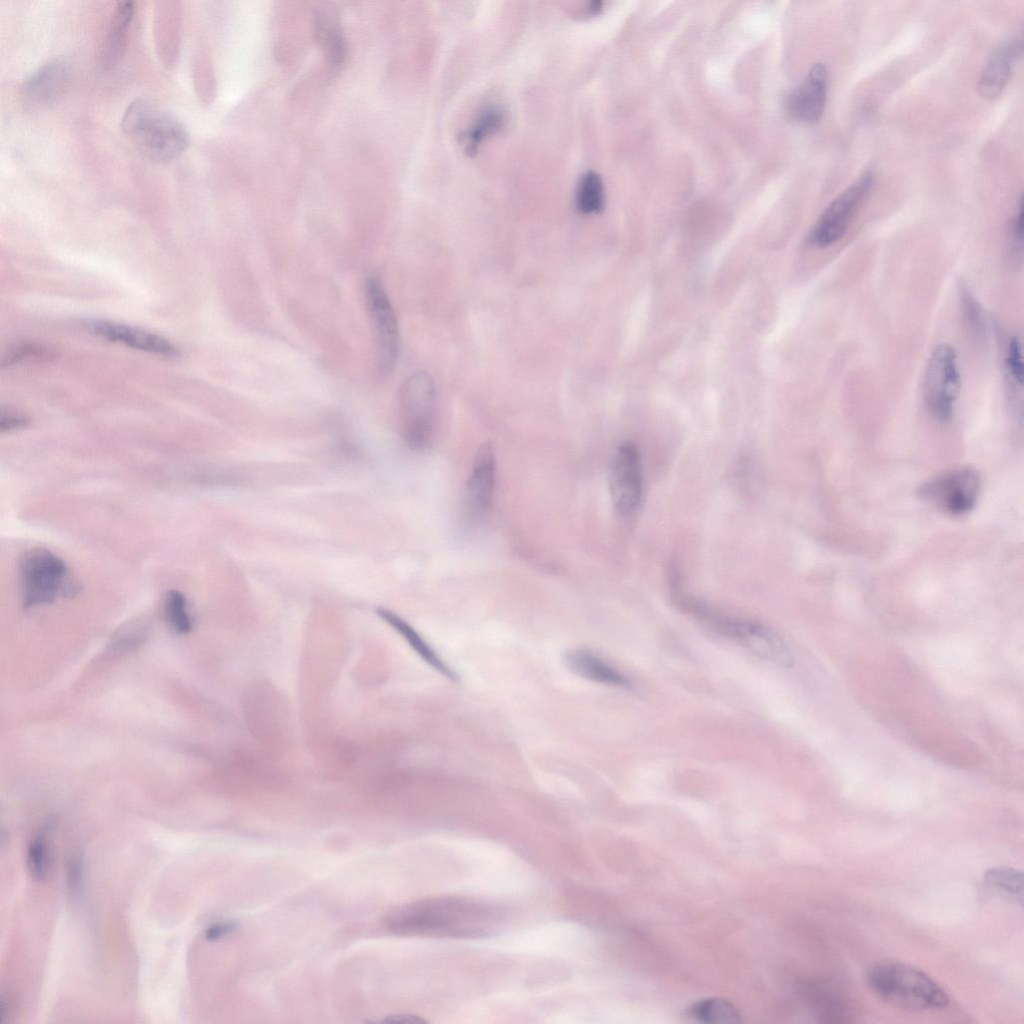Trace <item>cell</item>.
Here are the masks:
<instances>
[{"label":"cell","instance_id":"24","mask_svg":"<svg viewBox=\"0 0 1024 1024\" xmlns=\"http://www.w3.org/2000/svg\"><path fill=\"white\" fill-rule=\"evenodd\" d=\"M166 620L178 634H186L192 629V619L188 611L186 597L178 590L166 593L163 602Z\"/></svg>","mask_w":1024,"mask_h":1024},{"label":"cell","instance_id":"28","mask_svg":"<svg viewBox=\"0 0 1024 1024\" xmlns=\"http://www.w3.org/2000/svg\"><path fill=\"white\" fill-rule=\"evenodd\" d=\"M1006 368L1010 379L1015 385L1022 387L1024 380V366L1022 358V343L1018 336L1010 338L1006 353Z\"/></svg>","mask_w":1024,"mask_h":1024},{"label":"cell","instance_id":"32","mask_svg":"<svg viewBox=\"0 0 1024 1024\" xmlns=\"http://www.w3.org/2000/svg\"><path fill=\"white\" fill-rule=\"evenodd\" d=\"M82 863L78 857H72L68 863L67 875L71 889H76L81 881Z\"/></svg>","mask_w":1024,"mask_h":1024},{"label":"cell","instance_id":"4","mask_svg":"<svg viewBox=\"0 0 1024 1024\" xmlns=\"http://www.w3.org/2000/svg\"><path fill=\"white\" fill-rule=\"evenodd\" d=\"M436 389L425 371L411 374L399 393V417L405 443L413 450H424L432 442L436 425Z\"/></svg>","mask_w":1024,"mask_h":1024},{"label":"cell","instance_id":"21","mask_svg":"<svg viewBox=\"0 0 1024 1024\" xmlns=\"http://www.w3.org/2000/svg\"><path fill=\"white\" fill-rule=\"evenodd\" d=\"M685 1016L690 1021L700 1023L726 1024L740 1021V1014L733 1004L721 998L699 1000L686 1009Z\"/></svg>","mask_w":1024,"mask_h":1024},{"label":"cell","instance_id":"9","mask_svg":"<svg viewBox=\"0 0 1024 1024\" xmlns=\"http://www.w3.org/2000/svg\"><path fill=\"white\" fill-rule=\"evenodd\" d=\"M609 490L615 511L628 518L638 510L643 494L640 453L632 442L621 443L609 464Z\"/></svg>","mask_w":1024,"mask_h":1024},{"label":"cell","instance_id":"16","mask_svg":"<svg viewBox=\"0 0 1024 1024\" xmlns=\"http://www.w3.org/2000/svg\"><path fill=\"white\" fill-rule=\"evenodd\" d=\"M564 663L575 675L600 684L630 689L629 678L608 662L585 649H570L564 654Z\"/></svg>","mask_w":1024,"mask_h":1024},{"label":"cell","instance_id":"27","mask_svg":"<svg viewBox=\"0 0 1024 1024\" xmlns=\"http://www.w3.org/2000/svg\"><path fill=\"white\" fill-rule=\"evenodd\" d=\"M27 866L33 878L42 880L46 877L49 868V851L43 832L35 837L28 846Z\"/></svg>","mask_w":1024,"mask_h":1024},{"label":"cell","instance_id":"13","mask_svg":"<svg viewBox=\"0 0 1024 1024\" xmlns=\"http://www.w3.org/2000/svg\"><path fill=\"white\" fill-rule=\"evenodd\" d=\"M828 85L827 68L815 64L804 80L789 94L787 107L797 120L813 124L820 120L826 103Z\"/></svg>","mask_w":1024,"mask_h":1024},{"label":"cell","instance_id":"20","mask_svg":"<svg viewBox=\"0 0 1024 1024\" xmlns=\"http://www.w3.org/2000/svg\"><path fill=\"white\" fill-rule=\"evenodd\" d=\"M377 614L396 630L411 648L433 669L451 681L458 682V675L446 665L422 636L404 619L390 610L378 608Z\"/></svg>","mask_w":1024,"mask_h":1024},{"label":"cell","instance_id":"31","mask_svg":"<svg viewBox=\"0 0 1024 1024\" xmlns=\"http://www.w3.org/2000/svg\"><path fill=\"white\" fill-rule=\"evenodd\" d=\"M234 929L235 924L232 922L215 923L206 929L205 938L209 941H215L229 934Z\"/></svg>","mask_w":1024,"mask_h":1024},{"label":"cell","instance_id":"23","mask_svg":"<svg viewBox=\"0 0 1024 1024\" xmlns=\"http://www.w3.org/2000/svg\"><path fill=\"white\" fill-rule=\"evenodd\" d=\"M985 885L996 894L1020 905L1023 903V875L1008 867L991 868L984 875Z\"/></svg>","mask_w":1024,"mask_h":1024},{"label":"cell","instance_id":"11","mask_svg":"<svg viewBox=\"0 0 1024 1024\" xmlns=\"http://www.w3.org/2000/svg\"><path fill=\"white\" fill-rule=\"evenodd\" d=\"M496 482V460L490 443L482 445L474 458L462 502L464 520L480 523L490 510Z\"/></svg>","mask_w":1024,"mask_h":1024},{"label":"cell","instance_id":"2","mask_svg":"<svg viewBox=\"0 0 1024 1024\" xmlns=\"http://www.w3.org/2000/svg\"><path fill=\"white\" fill-rule=\"evenodd\" d=\"M121 127L140 153L157 162L177 158L190 144L185 126L166 109L147 99H136L129 104Z\"/></svg>","mask_w":1024,"mask_h":1024},{"label":"cell","instance_id":"7","mask_svg":"<svg viewBox=\"0 0 1024 1024\" xmlns=\"http://www.w3.org/2000/svg\"><path fill=\"white\" fill-rule=\"evenodd\" d=\"M874 185L875 175L868 171L839 194L814 224L809 234V242L819 248L838 242Z\"/></svg>","mask_w":1024,"mask_h":1024},{"label":"cell","instance_id":"22","mask_svg":"<svg viewBox=\"0 0 1024 1024\" xmlns=\"http://www.w3.org/2000/svg\"><path fill=\"white\" fill-rule=\"evenodd\" d=\"M605 203L601 176L592 170L583 173L576 184L575 205L579 212L589 215L602 211Z\"/></svg>","mask_w":1024,"mask_h":1024},{"label":"cell","instance_id":"19","mask_svg":"<svg viewBox=\"0 0 1024 1024\" xmlns=\"http://www.w3.org/2000/svg\"><path fill=\"white\" fill-rule=\"evenodd\" d=\"M506 123L507 112L501 105L488 104L482 107L470 125L459 135L464 151L473 155L483 141L501 131Z\"/></svg>","mask_w":1024,"mask_h":1024},{"label":"cell","instance_id":"29","mask_svg":"<svg viewBox=\"0 0 1024 1024\" xmlns=\"http://www.w3.org/2000/svg\"><path fill=\"white\" fill-rule=\"evenodd\" d=\"M1023 219H1024L1023 200L1021 198L1020 199V203H1019L1018 211H1017L1016 215L1014 216V218H1013V220L1011 222V226H1010L1011 244H1012L1013 248L1015 249V251L1020 250V253L1022 251V243H1023V230H1024V224H1023L1024 220Z\"/></svg>","mask_w":1024,"mask_h":1024},{"label":"cell","instance_id":"12","mask_svg":"<svg viewBox=\"0 0 1024 1024\" xmlns=\"http://www.w3.org/2000/svg\"><path fill=\"white\" fill-rule=\"evenodd\" d=\"M726 638L735 641L762 660L782 667L793 665V657L786 643L765 625L733 617Z\"/></svg>","mask_w":1024,"mask_h":1024},{"label":"cell","instance_id":"25","mask_svg":"<svg viewBox=\"0 0 1024 1024\" xmlns=\"http://www.w3.org/2000/svg\"><path fill=\"white\" fill-rule=\"evenodd\" d=\"M316 23L320 41L327 50L330 63L338 66L345 58L346 46L344 38L337 28L335 21L326 14L317 16Z\"/></svg>","mask_w":1024,"mask_h":1024},{"label":"cell","instance_id":"15","mask_svg":"<svg viewBox=\"0 0 1024 1024\" xmlns=\"http://www.w3.org/2000/svg\"><path fill=\"white\" fill-rule=\"evenodd\" d=\"M1022 36H1015L1000 45L990 56L978 82V92L986 99H994L1002 93L1012 73L1013 66L1021 57Z\"/></svg>","mask_w":1024,"mask_h":1024},{"label":"cell","instance_id":"5","mask_svg":"<svg viewBox=\"0 0 1024 1024\" xmlns=\"http://www.w3.org/2000/svg\"><path fill=\"white\" fill-rule=\"evenodd\" d=\"M19 578L25 607L49 604L73 591L66 563L44 548L32 549L24 554L20 561Z\"/></svg>","mask_w":1024,"mask_h":1024},{"label":"cell","instance_id":"10","mask_svg":"<svg viewBox=\"0 0 1024 1024\" xmlns=\"http://www.w3.org/2000/svg\"><path fill=\"white\" fill-rule=\"evenodd\" d=\"M365 298L379 365L384 371H390L399 356L400 336L397 318L379 278L371 276L367 279Z\"/></svg>","mask_w":1024,"mask_h":1024},{"label":"cell","instance_id":"14","mask_svg":"<svg viewBox=\"0 0 1024 1024\" xmlns=\"http://www.w3.org/2000/svg\"><path fill=\"white\" fill-rule=\"evenodd\" d=\"M89 329L102 338L134 349L163 356L179 354L178 348L168 339L139 328L108 321H94L89 324Z\"/></svg>","mask_w":1024,"mask_h":1024},{"label":"cell","instance_id":"18","mask_svg":"<svg viewBox=\"0 0 1024 1024\" xmlns=\"http://www.w3.org/2000/svg\"><path fill=\"white\" fill-rule=\"evenodd\" d=\"M134 3L119 1L112 13L109 29L101 49V66L113 67L122 57L134 17Z\"/></svg>","mask_w":1024,"mask_h":1024},{"label":"cell","instance_id":"17","mask_svg":"<svg viewBox=\"0 0 1024 1024\" xmlns=\"http://www.w3.org/2000/svg\"><path fill=\"white\" fill-rule=\"evenodd\" d=\"M69 68L65 61L55 59L35 71L23 84L25 98L35 104L54 100L65 88Z\"/></svg>","mask_w":1024,"mask_h":1024},{"label":"cell","instance_id":"26","mask_svg":"<svg viewBox=\"0 0 1024 1024\" xmlns=\"http://www.w3.org/2000/svg\"><path fill=\"white\" fill-rule=\"evenodd\" d=\"M959 296L961 311L968 328L976 337L984 336L986 333V322L980 304L964 285L960 286Z\"/></svg>","mask_w":1024,"mask_h":1024},{"label":"cell","instance_id":"33","mask_svg":"<svg viewBox=\"0 0 1024 1024\" xmlns=\"http://www.w3.org/2000/svg\"><path fill=\"white\" fill-rule=\"evenodd\" d=\"M378 1022H389V1023H404V1024H422L426 1023V1020L413 1014H393L388 1015L384 1019Z\"/></svg>","mask_w":1024,"mask_h":1024},{"label":"cell","instance_id":"8","mask_svg":"<svg viewBox=\"0 0 1024 1024\" xmlns=\"http://www.w3.org/2000/svg\"><path fill=\"white\" fill-rule=\"evenodd\" d=\"M980 490L979 474L971 468H959L924 482L918 494L938 510L960 516L973 509Z\"/></svg>","mask_w":1024,"mask_h":1024},{"label":"cell","instance_id":"6","mask_svg":"<svg viewBox=\"0 0 1024 1024\" xmlns=\"http://www.w3.org/2000/svg\"><path fill=\"white\" fill-rule=\"evenodd\" d=\"M961 386L958 355L948 344H939L931 352L924 375L923 395L930 414L940 422L953 417Z\"/></svg>","mask_w":1024,"mask_h":1024},{"label":"cell","instance_id":"3","mask_svg":"<svg viewBox=\"0 0 1024 1024\" xmlns=\"http://www.w3.org/2000/svg\"><path fill=\"white\" fill-rule=\"evenodd\" d=\"M870 989L887 1003L908 1011L945 1007V991L922 971L898 962L873 964L866 973Z\"/></svg>","mask_w":1024,"mask_h":1024},{"label":"cell","instance_id":"30","mask_svg":"<svg viewBox=\"0 0 1024 1024\" xmlns=\"http://www.w3.org/2000/svg\"><path fill=\"white\" fill-rule=\"evenodd\" d=\"M28 418L20 413L10 410H2L0 417V429L2 432H9L25 427L28 424Z\"/></svg>","mask_w":1024,"mask_h":1024},{"label":"cell","instance_id":"1","mask_svg":"<svg viewBox=\"0 0 1024 1024\" xmlns=\"http://www.w3.org/2000/svg\"><path fill=\"white\" fill-rule=\"evenodd\" d=\"M490 906L459 898H433L407 904L384 919L385 928L398 935L479 937L496 923Z\"/></svg>","mask_w":1024,"mask_h":1024}]
</instances>
